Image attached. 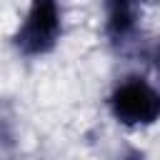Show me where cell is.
<instances>
[{
    "label": "cell",
    "instance_id": "cell-1",
    "mask_svg": "<svg viewBox=\"0 0 160 160\" xmlns=\"http://www.w3.org/2000/svg\"><path fill=\"white\" fill-rule=\"evenodd\" d=\"M102 108L128 132L152 130L160 125V80L145 70H125L105 90Z\"/></svg>",
    "mask_w": 160,
    "mask_h": 160
},
{
    "label": "cell",
    "instance_id": "cell-2",
    "mask_svg": "<svg viewBox=\"0 0 160 160\" xmlns=\"http://www.w3.org/2000/svg\"><path fill=\"white\" fill-rule=\"evenodd\" d=\"M68 35L65 0H25V8L8 38L20 60L38 62L58 52Z\"/></svg>",
    "mask_w": 160,
    "mask_h": 160
},
{
    "label": "cell",
    "instance_id": "cell-3",
    "mask_svg": "<svg viewBox=\"0 0 160 160\" xmlns=\"http://www.w3.org/2000/svg\"><path fill=\"white\" fill-rule=\"evenodd\" d=\"M142 25V0H100V30L108 45H130Z\"/></svg>",
    "mask_w": 160,
    "mask_h": 160
},
{
    "label": "cell",
    "instance_id": "cell-4",
    "mask_svg": "<svg viewBox=\"0 0 160 160\" xmlns=\"http://www.w3.org/2000/svg\"><path fill=\"white\" fill-rule=\"evenodd\" d=\"M148 65H150V72L160 80V38H155L152 45L148 48Z\"/></svg>",
    "mask_w": 160,
    "mask_h": 160
},
{
    "label": "cell",
    "instance_id": "cell-5",
    "mask_svg": "<svg viewBox=\"0 0 160 160\" xmlns=\"http://www.w3.org/2000/svg\"><path fill=\"white\" fill-rule=\"evenodd\" d=\"M115 160H150L148 158V152L145 150H140V148H122L118 155H115Z\"/></svg>",
    "mask_w": 160,
    "mask_h": 160
}]
</instances>
